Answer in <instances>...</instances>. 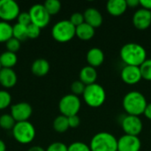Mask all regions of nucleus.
<instances>
[{"instance_id":"f257e3e1","label":"nucleus","mask_w":151,"mask_h":151,"mask_svg":"<svg viewBox=\"0 0 151 151\" xmlns=\"http://www.w3.org/2000/svg\"><path fill=\"white\" fill-rule=\"evenodd\" d=\"M120 58L126 65L140 66L147 59V51L143 46L136 42H128L120 49Z\"/></svg>"},{"instance_id":"f03ea898","label":"nucleus","mask_w":151,"mask_h":151,"mask_svg":"<svg viewBox=\"0 0 151 151\" xmlns=\"http://www.w3.org/2000/svg\"><path fill=\"white\" fill-rule=\"evenodd\" d=\"M123 108L127 115L138 116L144 113L147 107V100L142 93L140 91H130L123 98Z\"/></svg>"},{"instance_id":"7ed1b4c3","label":"nucleus","mask_w":151,"mask_h":151,"mask_svg":"<svg viewBox=\"0 0 151 151\" xmlns=\"http://www.w3.org/2000/svg\"><path fill=\"white\" fill-rule=\"evenodd\" d=\"M89 148L91 151H118V139L111 133L100 132L92 137Z\"/></svg>"},{"instance_id":"20e7f679","label":"nucleus","mask_w":151,"mask_h":151,"mask_svg":"<svg viewBox=\"0 0 151 151\" xmlns=\"http://www.w3.org/2000/svg\"><path fill=\"white\" fill-rule=\"evenodd\" d=\"M84 102L92 108L102 106L106 99V92L104 88L98 83H93L86 86L82 95Z\"/></svg>"},{"instance_id":"39448f33","label":"nucleus","mask_w":151,"mask_h":151,"mask_svg":"<svg viewBox=\"0 0 151 151\" xmlns=\"http://www.w3.org/2000/svg\"><path fill=\"white\" fill-rule=\"evenodd\" d=\"M13 138L20 144H29L35 138V128L29 121L16 122L12 130Z\"/></svg>"},{"instance_id":"423d86ee","label":"nucleus","mask_w":151,"mask_h":151,"mask_svg":"<svg viewBox=\"0 0 151 151\" xmlns=\"http://www.w3.org/2000/svg\"><path fill=\"white\" fill-rule=\"evenodd\" d=\"M76 27L69 19L58 21L51 28V35L58 42H67L75 36Z\"/></svg>"},{"instance_id":"0eeeda50","label":"nucleus","mask_w":151,"mask_h":151,"mask_svg":"<svg viewBox=\"0 0 151 151\" xmlns=\"http://www.w3.org/2000/svg\"><path fill=\"white\" fill-rule=\"evenodd\" d=\"M81 99L79 96L73 94L64 96L58 103V109L61 115H64L67 118L73 115H78V112L81 110Z\"/></svg>"},{"instance_id":"6e6552de","label":"nucleus","mask_w":151,"mask_h":151,"mask_svg":"<svg viewBox=\"0 0 151 151\" xmlns=\"http://www.w3.org/2000/svg\"><path fill=\"white\" fill-rule=\"evenodd\" d=\"M31 23L39 27L41 29L47 27L50 21V15L46 11L45 7L42 4H35L32 5L28 11Z\"/></svg>"},{"instance_id":"1a4fd4ad","label":"nucleus","mask_w":151,"mask_h":151,"mask_svg":"<svg viewBox=\"0 0 151 151\" xmlns=\"http://www.w3.org/2000/svg\"><path fill=\"white\" fill-rule=\"evenodd\" d=\"M20 13L19 5L14 0H0V19L12 21L18 18Z\"/></svg>"},{"instance_id":"9d476101","label":"nucleus","mask_w":151,"mask_h":151,"mask_svg":"<svg viewBox=\"0 0 151 151\" xmlns=\"http://www.w3.org/2000/svg\"><path fill=\"white\" fill-rule=\"evenodd\" d=\"M121 127L125 132V134L138 136L142 131L143 124L140 117L127 115L121 121Z\"/></svg>"},{"instance_id":"9b49d317","label":"nucleus","mask_w":151,"mask_h":151,"mask_svg":"<svg viewBox=\"0 0 151 151\" xmlns=\"http://www.w3.org/2000/svg\"><path fill=\"white\" fill-rule=\"evenodd\" d=\"M32 112H33L32 106L26 102H20L12 104L11 106V111H10V114L12 116V118L16 122L28 121L29 118L32 115Z\"/></svg>"},{"instance_id":"f8f14e48","label":"nucleus","mask_w":151,"mask_h":151,"mask_svg":"<svg viewBox=\"0 0 151 151\" xmlns=\"http://www.w3.org/2000/svg\"><path fill=\"white\" fill-rule=\"evenodd\" d=\"M142 142L138 136L124 134L118 139V151H140Z\"/></svg>"},{"instance_id":"ddd939ff","label":"nucleus","mask_w":151,"mask_h":151,"mask_svg":"<svg viewBox=\"0 0 151 151\" xmlns=\"http://www.w3.org/2000/svg\"><path fill=\"white\" fill-rule=\"evenodd\" d=\"M120 76L122 81L128 85L137 84L142 79L140 66L134 65H125L121 70Z\"/></svg>"},{"instance_id":"4468645a","label":"nucleus","mask_w":151,"mask_h":151,"mask_svg":"<svg viewBox=\"0 0 151 151\" xmlns=\"http://www.w3.org/2000/svg\"><path fill=\"white\" fill-rule=\"evenodd\" d=\"M133 24L139 30H145L151 25V11L144 8L138 9L133 16Z\"/></svg>"},{"instance_id":"2eb2a0df","label":"nucleus","mask_w":151,"mask_h":151,"mask_svg":"<svg viewBox=\"0 0 151 151\" xmlns=\"http://www.w3.org/2000/svg\"><path fill=\"white\" fill-rule=\"evenodd\" d=\"M18 81V76L11 68H2L0 70V85L4 88H13Z\"/></svg>"},{"instance_id":"dca6fc26","label":"nucleus","mask_w":151,"mask_h":151,"mask_svg":"<svg viewBox=\"0 0 151 151\" xmlns=\"http://www.w3.org/2000/svg\"><path fill=\"white\" fill-rule=\"evenodd\" d=\"M83 15H84L85 22L90 25L91 27H93L94 28H96L103 24V20H104L103 15L97 9L94 7L86 9Z\"/></svg>"},{"instance_id":"f3484780","label":"nucleus","mask_w":151,"mask_h":151,"mask_svg":"<svg viewBox=\"0 0 151 151\" xmlns=\"http://www.w3.org/2000/svg\"><path fill=\"white\" fill-rule=\"evenodd\" d=\"M86 58H87V62L88 65L96 68L97 66H100L104 63V53L100 48L94 47V48H91L88 51Z\"/></svg>"},{"instance_id":"a211bd4d","label":"nucleus","mask_w":151,"mask_h":151,"mask_svg":"<svg viewBox=\"0 0 151 151\" xmlns=\"http://www.w3.org/2000/svg\"><path fill=\"white\" fill-rule=\"evenodd\" d=\"M107 12L115 17L121 16L127 9V4L126 0H110L106 4Z\"/></svg>"},{"instance_id":"6ab92c4d","label":"nucleus","mask_w":151,"mask_h":151,"mask_svg":"<svg viewBox=\"0 0 151 151\" xmlns=\"http://www.w3.org/2000/svg\"><path fill=\"white\" fill-rule=\"evenodd\" d=\"M79 77L80 81L83 82L86 86L91 85L93 83H96V81L97 79V72L95 67L88 65L81 70Z\"/></svg>"},{"instance_id":"aec40b11","label":"nucleus","mask_w":151,"mask_h":151,"mask_svg":"<svg viewBox=\"0 0 151 151\" xmlns=\"http://www.w3.org/2000/svg\"><path fill=\"white\" fill-rule=\"evenodd\" d=\"M50 63L44 58H38L32 63L31 72L33 74L42 77L46 75L50 71Z\"/></svg>"},{"instance_id":"412c9836","label":"nucleus","mask_w":151,"mask_h":151,"mask_svg":"<svg viewBox=\"0 0 151 151\" xmlns=\"http://www.w3.org/2000/svg\"><path fill=\"white\" fill-rule=\"evenodd\" d=\"M96 28H94L93 27H91L90 25L87 24L86 22H84L83 24L76 27L75 29V35L83 41H88L90 39H92L96 34Z\"/></svg>"},{"instance_id":"4be33fe9","label":"nucleus","mask_w":151,"mask_h":151,"mask_svg":"<svg viewBox=\"0 0 151 151\" xmlns=\"http://www.w3.org/2000/svg\"><path fill=\"white\" fill-rule=\"evenodd\" d=\"M18 62V58L16 53L5 50L0 55V64L2 68H11L16 65Z\"/></svg>"},{"instance_id":"5701e85b","label":"nucleus","mask_w":151,"mask_h":151,"mask_svg":"<svg viewBox=\"0 0 151 151\" xmlns=\"http://www.w3.org/2000/svg\"><path fill=\"white\" fill-rule=\"evenodd\" d=\"M12 37V26L6 21H0V43L6 42Z\"/></svg>"},{"instance_id":"b1692460","label":"nucleus","mask_w":151,"mask_h":151,"mask_svg":"<svg viewBox=\"0 0 151 151\" xmlns=\"http://www.w3.org/2000/svg\"><path fill=\"white\" fill-rule=\"evenodd\" d=\"M53 128L58 133H65L70 127L68 124V118L64 115L58 116L53 121Z\"/></svg>"},{"instance_id":"393cba45","label":"nucleus","mask_w":151,"mask_h":151,"mask_svg":"<svg viewBox=\"0 0 151 151\" xmlns=\"http://www.w3.org/2000/svg\"><path fill=\"white\" fill-rule=\"evenodd\" d=\"M16 121L10 113H5L0 116V128L4 130H12Z\"/></svg>"},{"instance_id":"a878e982","label":"nucleus","mask_w":151,"mask_h":151,"mask_svg":"<svg viewBox=\"0 0 151 151\" xmlns=\"http://www.w3.org/2000/svg\"><path fill=\"white\" fill-rule=\"evenodd\" d=\"M12 37L18 39L20 42L27 39V27L19 23H16L14 26H12Z\"/></svg>"},{"instance_id":"bb28decb","label":"nucleus","mask_w":151,"mask_h":151,"mask_svg":"<svg viewBox=\"0 0 151 151\" xmlns=\"http://www.w3.org/2000/svg\"><path fill=\"white\" fill-rule=\"evenodd\" d=\"M43 5L50 16L56 15L61 9V3L58 0H47Z\"/></svg>"},{"instance_id":"cd10ccee","label":"nucleus","mask_w":151,"mask_h":151,"mask_svg":"<svg viewBox=\"0 0 151 151\" xmlns=\"http://www.w3.org/2000/svg\"><path fill=\"white\" fill-rule=\"evenodd\" d=\"M140 70L142 73V78L151 81V59H146L140 65Z\"/></svg>"},{"instance_id":"c85d7f7f","label":"nucleus","mask_w":151,"mask_h":151,"mask_svg":"<svg viewBox=\"0 0 151 151\" xmlns=\"http://www.w3.org/2000/svg\"><path fill=\"white\" fill-rule=\"evenodd\" d=\"M12 96L6 90H0V111L11 106Z\"/></svg>"},{"instance_id":"c756f323","label":"nucleus","mask_w":151,"mask_h":151,"mask_svg":"<svg viewBox=\"0 0 151 151\" xmlns=\"http://www.w3.org/2000/svg\"><path fill=\"white\" fill-rule=\"evenodd\" d=\"M86 88V85L81 82L80 80L79 81H75L72 83L71 85V91H72V94L79 96H82L83 93H84V90Z\"/></svg>"},{"instance_id":"7c9ffc66","label":"nucleus","mask_w":151,"mask_h":151,"mask_svg":"<svg viewBox=\"0 0 151 151\" xmlns=\"http://www.w3.org/2000/svg\"><path fill=\"white\" fill-rule=\"evenodd\" d=\"M5 46L8 51L16 53L20 49V41H19L14 37H12L10 40H8L5 42Z\"/></svg>"},{"instance_id":"2f4dec72","label":"nucleus","mask_w":151,"mask_h":151,"mask_svg":"<svg viewBox=\"0 0 151 151\" xmlns=\"http://www.w3.org/2000/svg\"><path fill=\"white\" fill-rule=\"evenodd\" d=\"M68 151H91L89 145L82 142H74L68 146Z\"/></svg>"},{"instance_id":"473e14b6","label":"nucleus","mask_w":151,"mask_h":151,"mask_svg":"<svg viewBox=\"0 0 151 151\" xmlns=\"http://www.w3.org/2000/svg\"><path fill=\"white\" fill-rule=\"evenodd\" d=\"M41 28L34 24H30L27 27V38L30 39H35L37 38L40 34H41Z\"/></svg>"},{"instance_id":"72a5a7b5","label":"nucleus","mask_w":151,"mask_h":151,"mask_svg":"<svg viewBox=\"0 0 151 151\" xmlns=\"http://www.w3.org/2000/svg\"><path fill=\"white\" fill-rule=\"evenodd\" d=\"M69 20H70V22H71V23H72L75 27H78V26H80V25H81V24H83V23L85 22L83 13L79 12H73V13L71 15V17H70Z\"/></svg>"},{"instance_id":"f704fd0d","label":"nucleus","mask_w":151,"mask_h":151,"mask_svg":"<svg viewBox=\"0 0 151 151\" xmlns=\"http://www.w3.org/2000/svg\"><path fill=\"white\" fill-rule=\"evenodd\" d=\"M17 23L27 27L31 24V18L28 12H20L17 18Z\"/></svg>"},{"instance_id":"c9c22d12","label":"nucleus","mask_w":151,"mask_h":151,"mask_svg":"<svg viewBox=\"0 0 151 151\" xmlns=\"http://www.w3.org/2000/svg\"><path fill=\"white\" fill-rule=\"evenodd\" d=\"M46 151H68V146L63 142H55L48 146Z\"/></svg>"},{"instance_id":"e433bc0d","label":"nucleus","mask_w":151,"mask_h":151,"mask_svg":"<svg viewBox=\"0 0 151 151\" xmlns=\"http://www.w3.org/2000/svg\"><path fill=\"white\" fill-rule=\"evenodd\" d=\"M68 124L70 128H77L81 124V119L78 115L68 117Z\"/></svg>"},{"instance_id":"4c0bfd02","label":"nucleus","mask_w":151,"mask_h":151,"mask_svg":"<svg viewBox=\"0 0 151 151\" xmlns=\"http://www.w3.org/2000/svg\"><path fill=\"white\" fill-rule=\"evenodd\" d=\"M140 5L146 10L151 11V0H140Z\"/></svg>"},{"instance_id":"58836bf2","label":"nucleus","mask_w":151,"mask_h":151,"mask_svg":"<svg viewBox=\"0 0 151 151\" xmlns=\"http://www.w3.org/2000/svg\"><path fill=\"white\" fill-rule=\"evenodd\" d=\"M127 7L135 8L136 6L140 5V0H127Z\"/></svg>"},{"instance_id":"ea45409f","label":"nucleus","mask_w":151,"mask_h":151,"mask_svg":"<svg viewBox=\"0 0 151 151\" xmlns=\"http://www.w3.org/2000/svg\"><path fill=\"white\" fill-rule=\"evenodd\" d=\"M143 114L145 115V117H146L147 119H149L150 120H151V103L147 104V107H146V109H145Z\"/></svg>"},{"instance_id":"a19ab883","label":"nucleus","mask_w":151,"mask_h":151,"mask_svg":"<svg viewBox=\"0 0 151 151\" xmlns=\"http://www.w3.org/2000/svg\"><path fill=\"white\" fill-rule=\"evenodd\" d=\"M27 151H46V150H44L41 146H33V147L29 148Z\"/></svg>"},{"instance_id":"79ce46f5","label":"nucleus","mask_w":151,"mask_h":151,"mask_svg":"<svg viewBox=\"0 0 151 151\" xmlns=\"http://www.w3.org/2000/svg\"><path fill=\"white\" fill-rule=\"evenodd\" d=\"M0 151H6V144L1 139H0Z\"/></svg>"},{"instance_id":"37998d69","label":"nucleus","mask_w":151,"mask_h":151,"mask_svg":"<svg viewBox=\"0 0 151 151\" xmlns=\"http://www.w3.org/2000/svg\"><path fill=\"white\" fill-rule=\"evenodd\" d=\"M2 69V66H1V64H0V70Z\"/></svg>"}]
</instances>
